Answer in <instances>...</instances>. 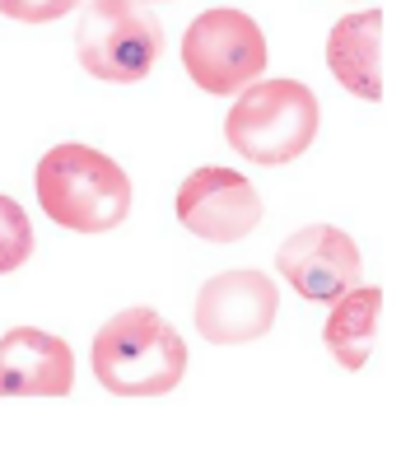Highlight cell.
Masks as SVG:
<instances>
[{
	"instance_id": "1",
	"label": "cell",
	"mask_w": 415,
	"mask_h": 457,
	"mask_svg": "<svg viewBox=\"0 0 415 457\" xmlns=\"http://www.w3.org/2000/svg\"><path fill=\"white\" fill-rule=\"evenodd\" d=\"M33 192L43 215L56 228H71V234H112V228L131 215V173L121 169L112 154L94 150V145H52V150L37 159L33 173Z\"/></svg>"
},
{
	"instance_id": "2",
	"label": "cell",
	"mask_w": 415,
	"mask_h": 457,
	"mask_svg": "<svg viewBox=\"0 0 415 457\" xmlns=\"http://www.w3.org/2000/svg\"><path fill=\"white\" fill-rule=\"evenodd\" d=\"M89 369L112 397H169L187 378V341L154 308H121L94 331Z\"/></svg>"
},
{
	"instance_id": "3",
	"label": "cell",
	"mask_w": 415,
	"mask_h": 457,
	"mask_svg": "<svg viewBox=\"0 0 415 457\" xmlns=\"http://www.w3.org/2000/svg\"><path fill=\"white\" fill-rule=\"evenodd\" d=\"M318 127L322 108L308 85H299V79H253L229 103L224 140L243 163L280 169V163H295L318 140Z\"/></svg>"
},
{
	"instance_id": "4",
	"label": "cell",
	"mask_w": 415,
	"mask_h": 457,
	"mask_svg": "<svg viewBox=\"0 0 415 457\" xmlns=\"http://www.w3.org/2000/svg\"><path fill=\"white\" fill-rule=\"evenodd\" d=\"M163 52V29L140 0H94L79 14L75 56L103 85H140Z\"/></svg>"
},
{
	"instance_id": "5",
	"label": "cell",
	"mask_w": 415,
	"mask_h": 457,
	"mask_svg": "<svg viewBox=\"0 0 415 457\" xmlns=\"http://www.w3.org/2000/svg\"><path fill=\"white\" fill-rule=\"evenodd\" d=\"M182 71L205 94H238L266 71V33L243 10H205L182 33Z\"/></svg>"
},
{
	"instance_id": "6",
	"label": "cell",
	"mask_w": 415,
	"mask_h": 457,
	"mask_svg": "<svg viewBox=\"0 0 415 457\" xmlns=\"http://www.w3.org/2000/svg\"><path fill=\"white\" fill-rule=\"evenodd\" d=\"M280 318V289L271 276L253 271H220L196 289V331L211 345H247L261 341Z\"/></svg>"
},
{
	"instance_id": "7",
	"label": "cell",
	"mask_w": 415,
	"mask_h": 457,
	"mask_svg": "<svg viewBox=\"0 0 415 457\" xmlns=\"http://www.w3.org/2000/svg\"><path fill=\"white\" fill-rule=\"evenodd\" d=\"M178 224L192 238L205 243H238L261 224V196L253 178H243L238 169H224V163H205V169L187 173L178 187Z\"/></svg>"
},
{
	"instance_id": "8",
	"label": "cell",
	"mask_w": 415,
	"mask_h": 457,
	"mask_svg": "<svg viewBox=\"0 0 415 457\" xmlns=\"http://www.w3.org/2000/svg\"><path fill=\"white\" fill-rule=\"evenodd\" d=\"M276 266H280L285 285L295 289L299 299H308V303H336L364 276V257H360L355 238H350L345 228H336V224H303V228H295V234L280 243Z\"/></svg>"
},
{
	"instance_id": "9",
	"label": "cell",
	"mask_w": 415,
	"mask_h": 457,
	"mask_svg": "<svg viewBox=\"0 0 415 457\" xmlns=\"http://www.w3.org/2000/svg\"><path fill=\"white\" fill-rule=\"evenodd\" d=\"M75 355L66 337L43 327H10L0 337V397H71Z\"/></svg>"
},
{
	"instance_id": "10",
	"label": "cell",
	"mask_w": 415,
	"mask_h": 457,
	"mask_svg": "<svg viewBox=\"0 0 415 457\" xmlns=\"http://www.w3.org/2000/svg\"><path fill=\"white\" fill-rule=\"evenodd\" d=\"M327 71L345 94L364 103L383 98V10L345 14L327 33Z\"/></svg>"
},
{
	"instance_id": "11",
	"label": "cell",
	"mask_w": 415,
	"mask_h": 457,
	"mask_svg": "<svg viewBox=\"0 0 415 457\" xmlns=\"http://www.w3.org/2000/svg\"><path fill=\"white\" fill-rule=\"evenodd\" d=\"M331 313L322 322V345L331 350V360L341 369H364L378 341V322H383V289L378 285H355L350 295L336 303H327Z\"/></svg>"
},
{
	"instance_id": "12",
	"label": "cell",
	"mask_w": 415,
	"mask_h": 457,
	"mask_svg": "<svg viewBox=\"0 0 415 457\" xmlns=\"http://www.w3.org/2000/svg\"><path fill=\"white\" fill-rule=\"evenodd\" d=\"M33 257V220L14 196L0 192V276H14Z\"/></svg>"
},
{
	"instance_id": "13",
	"label": "cell",
	"mask_w": 415,
	"mask_h": 457,
	"mask_svg": "<svg viewBox=\"0 0 415 457\" xmlns=\"http://www.w3.org/2000/svg\"><path fill=\"white\" fill-rule=\"evenodd\" d=\"M79 0H0V14L14 24H52V19L71 14Z\"/></svg>"
}]
</instances>
